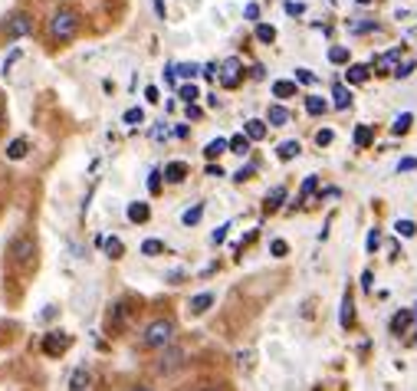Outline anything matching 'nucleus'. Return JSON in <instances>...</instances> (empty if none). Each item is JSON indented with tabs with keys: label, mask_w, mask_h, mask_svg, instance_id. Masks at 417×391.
<instances>
[{
	"label": "nucleus",
	"mask_w": 417,
	"mask_h": 391,
	"mask_svg": "<svg viewBox=\"0 0 417 391\" xmlns=\"http://www.w3.org/2000/svg\"><path fill=\"white\" fill-rule=\"evenodd\" d=\"M79 23H83L79 10L69 7V4H63V7H59L56 13L47 20V40H49V47H63V43H69V40L79 33Z\"/></svg>",
	"instance_id": "1"
},
{
	"label": "nucleus",
	"mask_w": 417,
	"mask_h": 391,
	"mask_svg": "<svg viewBox=\"0 0 417 391\" xmlns=\"http://www.w3.org/2000/svg\"><path fill=\"white\" fill-rule=\"evenodd\" d=\"M37 253H40V243L33 234H20V237H13V243H10V260H13L17 270L37 267Z\"/></svg>",
	"instance_id": "2"
},
{
	"label": "nucleus",
	"mask_w": 417,
	"mask_h": 391,
	"mask_svg": "<svg viewBox=\"0 0 417 391\" xmlns=\"http://www.w3.org/2000/svg\"><path fill=\"white\" fill-rule=\"evenodd\" d=\"M171 339H174V323L171 319H155L145 329L142 345L145 349H164V345H171Z\"/></svg>",
	"instance_id": "3"
},
{
	"label": "nucleus",
	"mask_w": 417,
	"mask_h": 391,
	"mask_svg": "<svg viewBox=\"0 0 417 391\" xmlns=\"http://www.w3.org/2000/svg\"><path fill=\"white\" fill-rule=\"evenodd\" d=\"M132 313H135V306L128 303V299L112 303V306H109V313H105V332H109V335H122V329L128 325Z\"/></svg>",
	"instance_id": "4"
},
{
	"label": "nucleus",
	"mask_w": 417,
	"mask_h": 391,
	"mask_svg": "<svg viewBox=\"0 0 417 391\" xmlns=\"http://www.w3.org/2000/svg\"><path fill=\"white\" fill-rule=\"evenodd\" d=\"M27 33H33V17L30 13H10L4 23H0V40H20L27 37Z\"/></svg>",
	"instance_id": "5"
},
{
	"label": "nucleus",
	"mask_w": 417,
	"mask_h": 391,
	"mask_svg": "<svg viewBox=\"0 0 417 391\" xmlns=\"http://www.w3.org/2000/svg\"><path fill=\"white\" fill-rule=\"evenodd\" d=\"M240 79H243V63L237 56L224 59V66H220V86L224 89H237Z\"/></svg>",
	"instance_id": "6"
},
{
	"label": "nucleus",
	"mask_w": 417,
	"mask_h": 391,
	"mask_svg": "<svg viewBox=\"0 0 417 391\" xmlns=\"http://www.w3.org/2000/svg\"><path fill=\"white\" fill-rule=\"evenodd\" d=\"M181 365H184V352H181V349H168V352H162V359L155 362V372L168 375V372H174V368H181Z\"/></svg>",
	"instance_id": "7"
},
{
	"label": "nucleus",
	"mask_w": 417,
	"mask_h": 391,
	"mask_svg": "<svg viewBox=\"0 0 417 391\" xmlns=\"http://www.w3.org/2000/svg\"><path fill=\"white\" fill-rule=\"evenodd\" d=\"M69 345H73V339H69V335H63V332H49L47 339H43V352L56 359V355L66 352Z\"/></svg>",
	"instance_id": "8"
},
{
	"label": "nucleus",
	"mask_w": 417,
	"mask_h": 391,
	"mask_svg": "<svg viewBox=\"0 0 417 391\" xmlns=\"http://www.w3.org/2000/svg\"><path fill=\"white\" fill-rule=\"evenodd\" d=\"M339 323H342V329H351V325H355V296H351V289H345V296H342Z\"/></svg>",
	"instance_id": "9"
},
{
	"label": "nucleus",
	"mask_w": 417,
	"mask_h": 391,
	"mask_svg": "<svg viewBox=\"0 0 417 391\" xmlns=\"http://www.w3.org/2000/svg\"><path fill=\"white\" fill-rule=\"evenodd\" d=\"M411 323H414V309H398V313L391 315V325H388V329H391L394 335H404Z\"/></svg>",
	"instance_id": "10"
},
{
	"label": "nucleus",
	"mask_w": 417,
	"mask_h": 391,
	"mask_svg": "<svg viewBox=\"0 0 417 391\" xmlns=\"http://www.w3.org/2000/svg\"><path fill=\"white\" fill-rule=\"evenodd\" d=\"M398 56H401V47L398 49H391V53H385V56H378V73L381 76H388V73H398Z\"/></svg>",
	"instance_id": "11"
},
{
	"label": "nucleus",
	"mask_w": 417,
	"mask_h": 391,
	"mask_svg": "<svg viewBox=\"0 0 417 391\" xmlns=\"http://www.w3.org/2000/svg\"><path fill=\"white\" fill-rule=\"evenodd\" d=\"M283 200H286V188H283V184H276L273 191L266 194L263 210H266V214H273V210H279V207H283Z\"/></svg>",
	"instance_id": "12"
},
{
	"label": "nucleus",
	"mask_w": 417,
	"mask_h": 391,
	"mask_svg": "<svg viewBox=\"0 0 417 391\" xmlns=\"http://www.w3.org/2000/svg\"><path fill=\"white\" fill-rule=\"evenodd\" d=\"M188 172H191V168L184 162H171L168 168H164V178H168L171 184H181L184 178H188Z\"/></svg>",
	"instance_id": "13"
},
{
	"label": "nucleus",
	"mask_w": 417,
	"mask_h": 391,
	"mask_svg": "<svg viewBox=\"0 0 417 391\" xmlns=\"http://www.w3.org/2000/svg\"><path fill=\"white\" fill-rule=\"evenodd\" d=\"M210 306H214V293H200L191 299V315H200V313H207Z\"/></svg>",
	"instance_id": "14"
},
{
	"label": "nucleus",
	"mask_w": 417,
	"mask_h": 391,
	"mask_svg": "<svg viewBox=\"0 0 417 391\" xmlns=\"http://www.w3.org/2000/svg\"><path fill=\"white\" fill-rule=\"evenodd\" d=\"M27 138H13V142L7 145V158L10 162H20V158H27Z\"/></svg>",
	"instance_id": "15"
},
{
	"label": "nucleus",
	"mask_w": 417,
	"mask_h": 391,
	"mask_svg": "<svg viewBox=\"0 0 417 391\" xmlns=\"http://www.w3.org/2000/svg\"><path fill=\"white\" fill-rule=\"evenodd\" d=\"M224 152H230V142H227V138H214V142H207V148H204V155H207L210 162H214V158H220Z\"/></svg>",
	"instance_id": "16"
},
{
	"label": "nucleus",
	"mask_w": 417,
	"mask_h": 391,
	"mask_svg": "<svg viewBox=\"0 0 417 391\" xmlns=\"http://www.w3.org/2000/svg\"><path fill=\"white\" fill-rule=\"evenodd\" d=\"M303 152V145L299 142H283L279 148H276V155H279V162H293L296 155Z\"/></svg>",
	"instance_id": "17"
},
{
	"label": "nucleus",
	"mask_w": 417,
	"mask_h": 391,
	"mask_svg": "<svg viewBox=\"0 0 417 391\" xmlns=\"http://www.w3.org/2000/svg\"><path fill=\"white\" fill-rule=\"evenodd\" d=\"M148 217H152L148 204H128V220H132V224H145Z\"/></svg>",
	"instance_id": "18"
},
{
	"label": "nucleus",
	"mask_w": 417,
	"mask_h": 391,
	"mask_svg": "<svg viewBox=\"0 0 417 391\" xmlns=\"http://www.w3.org/2000/svg\"><path fill=\"white\" fill-rule=\"evenodd\" d=\"M345 76H349V83H351V86H361V83H368L371 69H368V66H351L349 73H345Z\"/></svg>",
	"instance_id": "19"
},
{
	"label": "nucleus",
	"mask_w": 417,
	"mask_h": 391,
	"mask_svg": "<svg viewBox=\"0 0 417 391\" xmlns=\"http://www.w3.org/2000/svg\"><path fill=\"white\" fill-rule=\"evenodd\" d=\"M273 96H279V99L296 96V83L293 79H279V83H273Z\"/></svg>",
	"instance_id": "20"
},
{
	"label": "nucleus",
	"mask_w": 417,
	"mask_h": 391,
	"mask_svg": "<svg viewBox=\"0 0 417 391\" xmlns=\"http://www.w3.org/2000/svg\"><path fill=\"white\" fill-rule=\"evenodd\" d=\"M89 385V368H76L73 372V382H69V391H83Z\"/></svg>",
	"instance_id": "21"
},
{
	"label": "nucleus",
	"mask_w": 417,
	"mask_h": 391,
	"mask_svg": "<svg viewBox=\"0 0 417 391\" xmlns=\"http://www.w3.org/2000/svg\"><path fill=\"white\" fill-rule=\"evenodd\" d=\"M371 138H375V132H371L368 125H358V128H355V145H358V148H368Z\"/></svg>",
	"instance_id": "22"
},
{
	"label": "nucleus",
	"mask_w": 417,
	"mask_h": 391,
	"mask_svg": "<svg viewBox=\"0 0 417 391\" xmlns=\"http://www.w3.org/2000/svg\"><path fill=\"white\" fill-rule=\"evenodd\" d=\"M200 217H204V204H194L191 210H184V217H181V220H184V227H194Z\"/></svg>",
	"instance_id": "23"
},
{
	"label": "nucleus",
	"mask_w": 417,
	"mask_h": 391,
	"mask_svg": "<svg viewBox=\"0 0 417 391\" xmlns=\"http://www.w3.org/2000/svg\"><path fill=\"white\" fill-rule=\"evenodd\" d=\"M263 135H266V125L260 122V119H250V122H247V138H253V142H260Z\"/></svg>",
	"instance_id": "24"
},
{
	"label": "nucleus",
	"mask_w": 417,
	"mask_h": 391,
	"mask_svg": "<svg viewBox=\"0 0 417 391\" xmlns=\"http://www.w3.org/2000/svg\"><path fill=\"white\" fill-rule=\"evenodd\" d=\"M325 109H329V105H325V99H319V96L306 99V112H309V115H322Z\"/></svg>",
	"instance_id": "25"
},
{
	"label": "nucleus",
	"mask_w": 417,
	"mask_h": 391,
	"mask_svg": "<svg viewBox=\"0 0 417 391\" xmlns=\"http://www.w3.org/2000/svg\"><path fill=\"white\" fill-rule=\"evenodd\" d=\"M270 125H289V112H286L283 105H273V109H270Z\"/></svg>",
	"instance_id": "26"
},
{
	"label": "nucleus",
	"mask_w": 417,
	"mask_h": 391,
	"mask_svg": "<svg viewBox=\"0 0 417 391\" xmlns=\"http://www.w3.org/2000/svg\"><path fill=\"white\" fill-rule=\"evenodd\" d=\"M411 122H414V115H411V112L398 115V122H394V128H391V132H394V135H408L411 132Z\"/></svg>",
	"instance_id": "27"
},
{
	"label": "nucleus",
	"mask_w": 417,
	"mask_h": 391,
	"mask_svg": "<svg viewBox=\"0 0 417 391\" xmlns=\"http://www.w3.org/2000/svg\"><path fill=\"white\" fill-rule=\"evenodd\" d=\"M142 253H145V257H162V253H164V243H162V240H145V243H142Z\"/></svg>",
	"instance_id": "28"
},
{
	"label": "nucleus",
	"mask_w": 417,
	"mask_h": 391,
	"mask_svg": "<svg viewBox=\"0 0 417 391\" xmlns=\"http://www.w3.org/2000/svg\"><path fill=\"white\" fill-rule=\"evenodd\" d=\"M230 152L247 155L250 152V138H247V135H234V138H230Z\"/></svg>",
	"instance_id": "29"
},
{
	"label": "nucleus",
	"mask_w": 417,
	"mask_h": 391,
	"mask_svg": "<svg viewBox=\"0 0 417 391\" xmlns=\"http://www.w3.org/2000/svg\"><path fill=\"white\" fill-rule=\"evenodd\" d=\"M105 253H109V257H112V260H119V257H122V253H125L122 240H119V237H109V240H105Z\"/></svg>",
	"instance_id": "30"
},
{
	"label": "nucleus",
	"mask_w": 417,
	"mask_h": 391,
	"mask_svg": "<svg viewBox=\"0 0 417 391\" xmlns=\"http://www.w3.org/2000/svg\"><path fill=\"white\" fill-rule=\"evenodd\" d=\"M256 40H260V43H273V40H276V27L260 23V27H256Z\"/></svg>",
	"instance_id": "31"
},
{
	"label": "nucleus",
	"mask_w": 417,
	"mask_h": 391,
	"mask_svg": "<svg viewBox=\"0 0 417 391\" xmlns=\"http://www.w3.org/2000/svg\"><path fill=\"white\" fill-rule=\"evenodd\" d=\"M332 96H335V109H349L351 96H349V89H345V86H335V89H332Z\"/></svg>",
	"instance_id": "32"
},
{
	"label": "nucleus",
	"mask_w": 417,
	"mask_h": 391,
	"mask_svg": "<svg viewBox=\"0 0 417 391\" xmlns=\"http://www.w3.org/2000/svg\"><path fill=\"white\" fill-rule=\"evenodd\" d=\"M394 230H398L401 237H414V234H417V224H414V220H398V224H394Z\"/></svg>",
	"instance_id": "33"
},
{
	"label": "nucleus",
	"mask_w": 417,
	"mask_h": 391,
	"mask_svg": "<svg viewBox=\"0 0 417 391\" xmlns=\"http://www.w3.org/2000/svg\"><path fill=\"white\" fill-rule=\"evenodd\" d=\"M174 69H178V73H181L184 79H194V76L200 73V66H198V63H181V66H174Z\"/></svg>",
	"instance_id": "34"
},
{
	"label": "nucleus",
	"mask_w": 417,
	"mask_h": 391,
	"mask_svg": "<svg viewBox=\"0 0 417 391\" xmlns=\"http://www.w3.org/2000/svg\"><path fill=\"white\" fill-rule=\"evenodd\" d=\"M329 59H332V63H349V49H345V47H332V49H329Z\"/></svg>",
	"instance_id": "35"
},
{
	"label": "nucleus",
	"mask_w": 417,
	"mask_h": 391,
	"mask_svg": "<svg viewBox=\"0 0 417 391\" xmlns=\"http://www.w3.org/2000/svg\"><path fill=\"white\" fill-rule=\"evenodd\" d=\"M178 96H181V99H184V102L191 105V102H194V99L200 96V92H198V89H194V86H181V89H178Z\"/></svg>",
	"instance_id": "36"
},
{
	"label": "nucleus",
	"mask_w": 417,
	"mask_h": 391,
	"mask_svg": "<svg viewBox=\"0 0 417 391\" xmlns=\"http://www.w3.org/2000/svg\"><path fill=\"white\" fill-rule=\"evenodd\" d=\"M148 191H152V194H158V191H162V172H158V168H155V172H152V178H148Z\"/></svg>",
	"instance_id": "37"
},
{
	"label": "nucleus",
	"mask_w": 417,
	"mask_h": 391,
	"mask_svg": "<svg viewBox=\"0 0 417 391\" xmlns=\"http://www.w3.org/2000/svg\"><path fill=\"white\" fill-rule=\"evenodd\" d=\"M270 253H273V257H286V253H289V243H286V240H273Z\"/></svg>",
	"instance_id": "38"
},
{
	"label": "nucleus",
	"mask_w": 417,
	"mask_h": 391,
	"mask_svg": "<svg viewBox=\"0 0 417 391\" xmlns=\"http://www.w3.org/2000/svg\"><path fill=\"white\" fill-rule=\"evenodd\" d=\"M125 122H128V125L145 122V112H142V109H128V112H125Z\"/></svg>",
	"instance_id": "39"
},
{
	"label": "nucleus",
	"mask_w": 417,
	"mask_h": 391,
	"mask_svg": "<svg viewBox=\"0 0 417 391\" xmlns=\"http://www.w3.org/2000/svg\"><path fill=\"white\" fill-rule=\"evenodd\" d=\"M378 243H381V234H378V227H375V230L368 234V240H365V247H368V253H375V250H378Z\"/></svg>",
	"instance_id": "40"
},
{
	"label": "nucleus",
	"mask_w": 417,
	"mask_h": 391,
	"mask_svg": "<svg viewBox=\"0 0 417 391\" xmlns=\"http://www.w3.org/2000/svg\"><path fill=\"white\" fill-rule=\"evenodd\" d=\"M315 188H319V178H315V174H309V178L303 181V198H309V194H313Z\"/></svg>",
	"instance_id": "41"
},
{
	"label": "nucleus",
	"mask_w": 417,
	"mask_h": 391,
	"mask_svg": "<svg viewBox=\"0 0 417 391\" xmlns=\"http://www.w3.org/2000/svg\"><path fill=\"white\" fill-rule=\"evenodd\" d=\"M332 128H322V132H315V145H332Z\"/></svg>",
	"instance_id": "42"
},
{
	"label": "nucleus",
	"mask_w": 417,
	"mask_h": 391,
	"mask_svg": "<svg viewBox=\"0 0 417 391\" xmlns=\"http://www.w3.org/2000/svg\"><path fill=\"white\" fill-rule=\"evenodd\" d=\"M194 391H227V385L224 382H204V385H198Z\"/></svg>",
	"instance_id": "43"
},
{
	"label": "nucleus",
	"mask_w": 417,
	"mask_h": 391,
	"mask_svg": "<svg viewBox=\"0 0 417 391\" xmlns=\"http://www.w3.org/2000/svg\"><path fill=\"white\" fill-rule=\"evenodd\" d=\"M414 69H417V59H408V63H404V66H398V73H394V76H411V73H414Z\"/></svg>",
	"instance_id": "44"
},
{
	"label": "nucleus",
	"mask_w": 417,
	"mask_h": 391,
	"mask_svg": "<svg viewBox=\"0 0 417 391\" xmlns=\"http://www.w3.org/2000/svg\"><path fill=\"white\" fill-rule=\"evenodd\" d=\"M227 230H230V224H224V227H217V230H214V234H210V240H214V243H224V240H227Z\"/></svg>",
	"instance_id": "45"
},
{
	"label": "nucleus",
	"mask_w": 417,
	"mask_h": 391,
	"mask_svg": "<svg viewBox=\"0 0 417 391\" xmlns=\"http://www.w3.org/2000/svg\"><path fill=\"white\" fill-rule=\"evenodd\" d=\"M296 79H299V83H309V86L315 83V76L309 73V69H296Z\"/></svg>",
	"instance_id": "46"
},
{
	"label": "nucleus",
	"mask_w": 417,
	"mask_h": 391,
	"mask_svg": "<svg viewBox=\"0 0 417 391\" xmlns=\"http://www.w3.org/2000/svg\"><path fill=\"white\" fill-rule=\"evenodd\" d=\"M234 178H237V181H250V178H253V164H247V168H240V172L234 174Z\"/></svg>",
	"instance_id": "47"
},
{
	"label": "nucleus",
	"mask_w": 417,
	"mask_h": 391,
	"mask_svg": "<svg viewBox=\"0 0 417 391\" xmlns=\"http://www.w3.org/2000/svg\"><path fill=\"white\" fill-rule=\"evenodd\" d=\"M411 168H417V158H401L398 172H411Z\"/></svg>",
	"instance_id": "48"
},
{
	"label": "nucleus",
	"mask_w": 417,
	"mask_h": 391,
	"mask_svg": "<svg viewBox=\"0 0 417 391\" xmlns=\"http://www.w3.org/2000/svg\"><path fill=\"white\" fill-rule=\"evenodd\" d=\"M164 135H168V128H164V125H155V128H152V138H155V142H158V138H164Z\"/></svg>",
	"instance_id": "49"
},
{
	"label": "nucleus",
	"mask_w": 417,
	"mask_h": 391,
	"mask_svg": "<svg viewBox=\"0 0 417 391\" xmlns=\"http://www.w3.org/2000/svg\"><path fill=\"white\" fill-rule=\"evenodd\" d=\"M260 17V7H256V4H247V20H256Z\"/></svg>",
	"instance_id": "50"
},
{
	"label": "nucleus",
	"mask_w": 417,
	"mask_h": 391,
	"mask_svg": "<svg viewBox=\"0 0 417 391\" xmlns=\"http://www.w3.org/2000/svg\"><path fill=\"white\" fill-rule=\"evenodd\" d=\"M361 289H371V270H365V273H361Z\"/></svg>",
	"instance_id": "51"
},
{
	"label": "nucleus",
	"mask_w": 417,
	"mask_h": 391,
	"mask_svg": "<svg viewBox=\"0 0 417 391\" xmlns=\"http://www.w3.org/2000/svg\"><path fill=\"white\" fill-rule=\"evenodd\" d=\"M286 10H289V13H303V4H286Z\"/></svg>",
	"instance_id": "52"
},
{
	"label": "nucleus",
	"mask_w": 417,
	"mask_h": 391,
	"mask_svg": "<svg viewBox=\"0 0 417 391\" xmlns=\"http://www.w3.org/2000/svg\"><path fill=\"white\" fill-rule=\"evenodd\" d=\"M145 96H148V102H158V99H162V96H158V89H148V92H145Z\"/></svg>",
	"instance_id": "53"
},
{
	"label": "nucleus",
	"mask_w": 417,
	"mask_h": 391,
	"mask_svg": "<svg viewBox=\"0 0 417 391\" xmlns=\"http://www.w3.org/2000/svg\"><path fill=\"white\" fill-rule=\"evenodd\" d=\"M207 174H210V178H220L224 172H220V164H210V168H207Z\"/></svg>",
	"instance_id": "54"
},
{
	"label": "nucleus",
	"mask_w": 417,
	"mask_h": 391,
	"mask_svg": "<svg viewBox=\"0 0 417 391\" xmlns=\"http://www.w3.org/2000/svg\"><path fill=\"white\" fill-rule=\"evenodd\" d=\"M7 122V109H4V99H0V125Z\"/></svg>",
	"instance_id": "55"
},
{
	"label": "nucleus",
	"mask_w": 417,
	"mask_h": 391,
	"mask_svg": "<svg viewBox=\"0 0 417 391\" xmlns=\"http://www.w3.org/2000/svg\"><path fill=\"white\" fill-rule=\"evenodd\" d=\"M155 7H158V17H164V0H155Z\"/></svg>",
	"instance_id": "56"
},
{
	"label": "nucleus",
	"mask_w": 417,
	"mask_h": 391,
	"mask_svg": "<svg viewBox=\"0 0 417 391\" xmlns=\"http://www.w3.org/2000/svg\"><path fill=\"white\" fill-rule=\"evenodd\" d=\"M132 391H152V388H145V385H135V388Z\"/></svg>",
	"instance_id": "57"
},
{
	"label": "nucleus",
	"mask_w": 417,
	"mask_h": 391,
	"mask_svg": "<svg viewBox=\"0 0 417 391\" xmlns=\"http://www.w3.org/2000/svg\"><path fill=\"white\" fill-rule=\"evenodd\" d=\"M358 4H371V0H358Z\"/></svg>",
	"instance_id": "58"
},
{
	"label": "nucleus",
	"mask_w": 417,
	"mask_h": 391,
	"mask_svg": "<svg viewBox=\"0 0 417 391\" xmlns=\"http://www.w3.org/2000/svg\"><path fill=\"white\" fill-rule=\"evenodd\" d=\"M315 391H322V388H315Z\"/></svg>",
	"instance_id": "59"
}]
</instances>
